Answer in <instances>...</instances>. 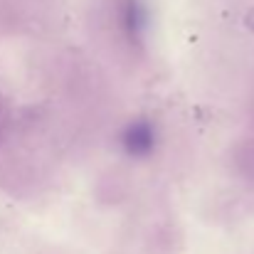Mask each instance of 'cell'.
<instances>
[{
    "label": "cell",
    "mask_w": 254,
    "mask_h": 254,
    "mask_svg": "<svg viewBox=\"0 0 254 254\" xmlns=\"http://www.w3.org/2000/svg\"><path fill=\"white\" fill-rule=\"evenodd\" d=\"M158 146V128L151 119H136L121 131V148L131 158H148Z\"/></svg>",
    "instance_id": "obj_1"
},
{
    "label": "cell",
    "mask_w": 254,
    "mask_h": 254,
    "mask_svg": "<svg viewBox=\"0 0 254 254\" xmlns=\"http://www.w3.org/2000/svg\"><path fill=\"white\" fill-rule=\"evenodd\" d=\"M143 22H146V17H143V10H141V5H138L136 0H131V2L126 5L124 25H126V27H133V32H136L138 27H143Z\"/></svg>",
    "instance_id": "obj_2"
}]
</instances>
